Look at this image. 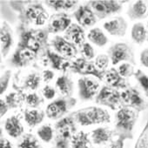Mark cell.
Masks as SVG:
<instances>
[{
	"instance_id": "17",
	"label": "cell",
	"mask_w": 148,
	"mask_h": 148,
	"mask_svg": "<svg viewBox=\"0 0 148 148\" xmlns=\"http://www.w3.org/2000/svg\"><path fill=\"white\" fill-rule=\"evenodd\" d=\"M0 45H1V54L3 58H6L13 45L12 30L9 24L4 21L0 28Z\"/></svg>"
},
{
	"instance_id": "19",
	"label": "cell",
	"mask_w": 148,
	"mask_h": 148,
	"mask_svg": "<svg viewBox=\"0 0 148 148\" xmlns=\"http://www.w3.org/2000/svg\"><path fill=\"white\" fill-rule=\"evenodd\" d=\"M104 29L112 36L124 37L127 31V22L122 17H117L104 24Z\"/></svg>"
},
{
	"instance_id": "30",
	"label": "cell",
	"mask_w": 148,
	"mask_h": 148,
	"mask_svg": "<svg viewBox=\"0 0 148 148\" xmlns=\"http://www.w3.org/2000/svg\"><path fill=\"white\" fill-rule=\"evenodd\" d=\"M91 144L88 134L83 131L77 132L71 139V148H90Z\"/></svg>"
},
{
	"instance_id": "10",
	"label": "cell",
	"mask_w": 148,
	"mask_h": 148,
	"mask_svg": "<svg viewBox=\"0 0 148 148\" xmlns=\"http://www.w3.org/2000/svg\"><path fill=\"white\" fill-rule=\"evenodd\" d=\"M95 102L114 111L119 106H121V92L115 88L104 86L96 96Z\"/></svg>"
},
{
	"instance_id": "44",
	"label": "cell",
	"mask_w": 148,
	"mask_h": 148,
	"mask_svg": "<svg viewBox=\"0 0 148 148\" xmlns=\"http://www.w3.org/2000/svg\"><path fill=\"white\" fill-rule=\"evenodd\" d=\"M43 80L45 83H49L50 81H51L54 78V72L51 70H45L43 71Z\"/></svg>"
},
{
	"instance_id": "14",
	"label": "cell",
	"mask_w": 148,
	"mask_h": 148,
	"mask_svg": "<svg viewBox=\"0 0 148 148\" xmlns=\"http://www.w3.org/2000/svg\"><path fill=\"white\" fill-rule=\"evenodd\" d=\"M51 45L58 54L66 58H76L78 55V49L76 45L69 42L63 37L56 36L51 40Z\"/></svg>"
},
{
	"instance_id": "27",
	"label": "cell",
	"mask_w": 148,
	"mask_h": 148,
	"mask_svg": "<svg viewBox=\"0 0 148 148\" xmlns=\"http://www.w3.org/2000/svg\"><path fill=\"white\" fill-rule=\"evenodd\" d=\"M45 119V112L37 109H26L25 111V120L30 127H35Z\"/></svg>"
},
{
	"instance_id": "18",
	"label": "cell",
	"mask_w": 148,
	"mask_h": 148,
	"mask_svg": "<svg viewBox=\"0 0 148 148\" xmlns=\"http://www.w3.org/2000/svg\"><path fill=\"white\" fill-rule=\"evenodd\" d=\"M64 38L73 45H78L80 48L86 43V33L83 27L78 24H71L64 32Z\"/></svg>"
},
{
	"instance_id": "12",
	"label": "cell",
	"mask_w": 148,
	"mask_h": 148,
	"mask_svg": "<svg viewBox=\"0 0 148 148\" xmlns=\"http://www.w3.org/2000/svg\"><path fill=\"white\" fill-rule=\"evenodd\" d=\"M78 87H79V97L83 101L92 100L94 97L98 95L99 84L98 81L88 78L83 77L78 80Z\"/></svg>"
},
{
	"instance_id": "34",
	"label": "cell",
	"mask_w": 148,
	"mask_h": 148,
	"mask_svg": "<svg viewBox=\"0 0 148 148\" xmlns=\"http://www.w3.org/2000/svg\"><path fill=\"white\" fill-rule=\"evenodd\" d=\"M37 134L42 141L45 143H50L54 137V130L51 126L45 125L38 128V130L37 131Z\"/></svg>"
},
{
	"instance_id": "42",
	"label": "cell",
	"mask_w": 148,
	"mask_h": 148,
	"mask_svg": "<svg viewBox=\"0 0 148 148\" xmlns=\"http://www.w3.org/2000/svg\"><path fill=\"white\" fill-rule=\"evenodd\" d=\"M42 92H43V96L46 99H54V97L56 95L55 89L53 87H51V86H48V85L43 88Z\"/></svg>"
},
{
	"instance_id": "46",
	"label": "cell",
	"mask_w": 148,
	"mask_h": 148,
	"mask_svg": "<svg viewBox=\"0 0 148 148\" xmlns=\"http://www.w3.org/2000/svg\"><path fill=\"white\" fill-rule=\"evenodd\" d=\"M0 148H13V145L9 139L1 137V139H0Z\"/></svg>"
},
{
	"instance_id": "29",
	"label": "cell",
	"mask_w": 148,
	"mask_h": 148,
	"mask_svg": "<svg viewBox=\"0 0 148 148\" xmlns=\"http://www.w3.org/2000/svg\"><path fill=\"white\" fill-rule=\"evenodd\" d=\"M87 38L92 44L99 47L105 46L108 43L107 37L99 28H93L90 30V32H88Z\"/></svg>"
},
{
	"instance_id": "47",
	"label": "cell",
	"mask_w": 148,
	"mask_h": 148,
	"mask_svg": "<svg viewBox=\"0 0 148 148\" xmlns=\"http://www.w3.org/2000/svg\"><path fill=\"white\" fill-rule=\"evenodd\" d=\"M124 142H121L118 139H116L115 141H113L111 145L108 148H124Z\"/></svg>"
},
{
	"instance_id": "28",
	"label": "cell",
	"mask_w": 148,
	"mask_h": 148,
	"mask_svg": "<svg viewBox=\"0 0 148 148\" xmlns=\"http://www.w3.org/2000/svg\"><path fill=\"white\" fill-rule=\"evenodd\" d=\"M78 1H71V0H50L45 1V4L55 11H68L71 10L78 5Z\"/></svg>"
},
{
	"instance_id": "40",
	"label": "cell",
	"mask_w": 148,
	"mask_h": 148,
	"mask_svg": "<svg viewBox=\"0 0 148 148\" xmlns=\"http://www.w3.org/2000/svg\"><path fill=\"white\" fill-rule=\"evenodd\" d=\"M109 62H110V58L108 57V55L100 54L95 58L94 64L99 70H100L102 71H106V68L109 65Z\"/></svg>"
},
{
	"instance_id": "22",
	"label": "cell",
	"mask_w": 148,
	"mask_h": 148,
	"mask_svg": "<svg viewBox=\"0 0 148 148\" xmlns=\"http://www.w3.org/2000/svg\"><path fill=\"white\" fill-rule=\"evenodd\" d=\"M127 16L131 20L144 19L148 17V2L138 0L131 4L127 10Z\"/></svg>"
},
{
	"instance_id": "3",
	"label": "cell",
	"mask_w": 148,
	"mask_h": 148,
	"mask_svg": "<svg viewBox=\"0 0 148 148\" xmlns=\"http://www.w3.org/2000/svg\"><path fill=\"white\" fill-rule=\"evenodd\" d=\"M138 112L128 108L121 107L115 116V130L114 134L117 139L124 142L133 138V130L138 118Z\"/></svg>"
},
{
	"instance_id": "9",
	"label": "cell",
	"mask_w": 148,
	"mask_h": 148,
	"mask_svg": "<svg viewBox=\"0 0 148 148\" xmlns=\"http://www.w3.org/2000/svg\"><path fill=\"white\" fill-rule=\"evenodd\" d=\"M121 3L112 0H94L90 1L88 5L98 18L104 19L112 14L119 12L122 10Z\"/></svg>"
},
{
	"instance_id": "37",
	"label": "cell",
	"mask_w": 148,
	"mask_h": 148,
	"mask_svg": "<svg viewBox=\"0 0 148 148\" xmlns=\"http://www.w3.org/2000/svg\"><path fill=\"white\" fill-rule=\"evenodd\" d=\"M118 71L119 72L120 75L125 79L131 78V77L134 76V74H135L134 65L130 64V63H122L119 66Z\"/></svg>"
},
{
	"instance_id": "5",
	"label": "cell",
	"mask_w": 148,
	"mask_h": 148,
	"mask_svg": "<svg viewBox=\"0 0 148 148\" xmlns=\"http://www.w3.org/2000/svg\"><path fill=\"white\" fill-rule=\"evenodd\" d=\"M76 132V121L71 115L59 119L55 125L56 148H71V139Z\"/></svg>"
},
{
	"instance_id": "23",
	"label": "cell",
	"mask_w": 148,
	"mask_h": 148,
	"mask_svg": "<svg viewBox=\"0 0 148 148\" xmlns=\"http://www.w3.org/2000/svg\"><path fill=\"white\" fill-rule=\"evenodd\" d=\"M5 129L9 136L13 138H18L24 133V126L18 116H12L5 120Z\"/></svg>"
},
{
	"instance_id": "6",
	"label": "cell",
	"mask_w": 148,
	"mask_h": 148,
	"mask_svg": "<svg viewBox=\"0 0 148 148\" xmlns=\"http://www.w3.org/2000/svg\"><path fill=\"white\" fill-rule=\"evenodd\" d=\"M77 100L74 98H59L50 103L45 110V114L48 119L58 120L64 118V116L76 105Z\"/></svg>"
},
{
	"instance_id": "25",
	"label": "cell",
	"mask_w": 148,
	"mask_h": 148,
	"mask_svg": "<svg viewBox=\"0 0 148 148\" xmlns=\"http://www.w3.org/2000/svg\"><path fill=\"white\" fill-rule=\"evenodd\" d=\"M56 87L60 92V93L64 98H71V95L73 93V82L69 78L68 75H64L58 77L56 80Z\"/></svg>"
},
{
	"instance_id": "45",
	"label": "cell",
	"mask_w": 148,
	"mask_h": 148,
	"mask_svg": "<svg viewBox=\"0 0 148 148\" xmlns=\"http://www.w3.org/2000/svg\"><path fill=\"white\" fill-rule=\"evenodd\" d=\"M9 109L10 108H9L8 105L6 104L5 100H4L2 99H0V115H1V117L5 116L7 113Z\"/></svg>"
},
{
	"instance_id": "32",
	"label": "cell",
	"mask_w": 148,
	"mask_h": 148,
	"mask_svg": "<svg viewBox=\"0 0 148 148\" xmlns=\"http://www.w3.org/2000/svg\"><path fill=\"white\" fill-rule=\"evenodd\" d=\"M18 148H40L38 138L31 133L25 134L18 145Z\"/></svg>"
},
{
	"instance_id": "24",
	"label": "cell",
	"mask_w": 148,
	"mask_h": 148,
	"mask_svg": "<svg viewBox=\"0 0 148 148\" xmlns=\"http://www.w3.org/2000/svg\"><path fill=\"white\" fill-rule=\"evenodd\" d=\"M114 131L107 127H99L92 132V140L95 145H104L112 142Z\"/></svg>"
},
{
	"instance_id": "35",
	"label": "cell",
	"mask_w": 148,
	"mask_h": 148,
	"mask_svg": "<svg viewBox=\"0 0 148 148\" xmlns=\"http://www.w3.org/2000/svg\"><path fill=\"white\" fill-rule=\"evenodd\" d=\"M134 148H148V119L136 140Z\"/></svg>"
},
{
	"instance_id": "48",
	"label": "cell",
	"mask_w": 148,
	"mask_h": 148,
	"mask_svg": "<svg viewBox=\"0 0 148 148\" xmlns=\"http://www.w3.org/2000/svg\"><path fill=\"white\" fill-rule=\"evenodd\" d=\"M146 29H147V32H148V21H147V25H146ZM147 40H148V38H147Z\"/></svg>"
},
{
	"instance_id": "13",
	"label": "cell",
	"mask_w": 148,
	"mask_h": 148,
	"mask_svg": "<svg viewBox=\"0 0 148 148\" xmlns=\"http://www.w3.org/2000/svg\"><path fill=\"white\" fill-rule=\"evenodd\" d=\"M71 25V19L65 12H58L51 15L48 20L47 30L49 33L56 34L65 32Z\"/></svg>"
},
{
	"instance_id": "1",
	"label": "cell",
	"mask_w": 148,
	"mask_h": 148,
	"mask_svg": "<svg viewBox=\"0 0 148 148\" xmlns=\"http://www.w3.org/2000/svg\"><path fill=\"white\" fill-rule=\"evenodd\" d=\"M10 5L18 12L20 25L28 27L30 25L42 26L49 20L50 17L45 7L39 2L12 1Z\"/></svg>"
},
{
	"instance_id": "33",
	"label": "cell",
	"mask_w": 148,
	"mask_h": 148,
	"mask_svg": "<svg viewBox=\"0 0 148 148\" xmlns=\"http://www.w3.org/2000/svg\"><path fill=\"white\" fill-rule=\"evenodd\" d=\"M41 82V76L37 72H32L26 77L25 82H24V88L35 91L37 90Z\"/></svg>"
},
{
	"instance_id": "26",
	"label": "cell",
	"mask_w": 148,
	"mask_h": 148,
	"mask_svg": "<svg viewBox=\"0 0 148 148\" xmlns=\"http://www.w3.org/2000/svg\"><path fill=\"white\" fill-rule=\"evenodd\" d=\"M132 39L138 45L144 44L148 38V32L146 27L142 23H136L132 25L131 31Z\"/></svg>"
},
{
	"instance_id": "7",
	"label": "cell",
	"mask_w": 148,
	"mask_h": 148,
	"mask_svg": "<svg viewBox=\"0 0 148 148\" xmlns=\"http://www.w3.org/2000/svg\"><path fill=\"white\" fill-rule=\"evenodd\" d=\"M108 57L112 65H116L120 62L130 63L135 64V57L132 48L125 43H116L108 50Z\"/></svg>"
},
{
	"instance_id": "39",
	"label": "cell",
	"mask_w": 148,
	"mask_h": 148,
	"mask_svg": "<svg viewBox=\"0 0 148 148\" xmlns=\"http://www.w3.org/2000/svg\"><path fill=\"white\" fill-rule=\"evenodd\" d=\"M11 78H12L11 70H7L2 74L1 79H0V94H4L7 90Z\"/></svg>"
},
{
	"instance_id": "21",
	"label": "cell",
	"mask_w": 148,
	"mask_h": 148,
	"mask_svg": "<svg viewBox=\"0 0 148 148\" xmlns=\"http://www.w3.org/2000/svg\"><path fill=\"white\" fill-rule=\"evenodd\" d=\"M45 54L46 58H48V60L51 64V66L54 70L65 72L67 71V69L71 68V64L69 59H67L66 58L61 56L60 54H58L57 52L51 51L50 49H47L45 51Z\"/></svg>"
},
{
	"instance_id": "8",
	"label": "cell",
	"mask_w": 148,
	"mask_h": 148,
	"mask_svg": "<svg viewBox=\"0 0 148 148\" xmlns=\"http://www.w3.org/2000/svg\"><path fill=\"white\" fill-rule=\"evenodd\" d=\"M121 106L122 107L132 108L138 112L148 108V103L144 99L140 92L132 86L121 92Z\"/></svg>"
},
{
	"instance_id": "41",
	"label": "cell",
	"mask_w": 148,
	"mask_h": 148,
	"mask_svg": "<svg viewBox=\"0 0 148 148\" xmlns=\"http://www.w3.org/2000/svg\"><path fill=\"white\" fill-rule=\"evenodd\" d=\"M80 49H81V53L84 56V58L90 61L91 59H92L94 58L95 51H94L93 47L89 43H85Z\"/></svg>"
},
{
	"instance_id": "43",
	"label": "cell",
	"mask_w": 148,
	"mask_h": 148,
	"mask_svg": "<svg viewBox=\"0 0 148 148\" xmlns=\"http://www.w3.org/2000/svg\"><path fill=\"white\" fill-rule=\"evenodd\" d=\"M139 60L143 66L148 68V48H145L141 51Z\"/></svg>"
},
{
	"instance_id": "4",
	"label": "cell",
	"mask_w": 148,
	"mask_h": 148,
	"mask_svg": "<svg viewBox=\"0 0 148 148\" xmlns=\"http://www.w3.org/2000/svg\"><path fill=\"white\" fill-rule=\"evenodd\" d=\"M71 115L75 119L76 123L82 126L109 123L111 121V116L109 112L106 110L98 106L82 108L74 112Z\"/></svg>"
},
{
	"instance_id": "36",
	"label": "cell",
	"mask_w": 148,
	"mask_h": 148,
	"mask_svg": "<svg viewBox=\"0 0 148 148\" xmlns=\"http://www.w3.org/2000/svg\"><path fill=\"white\" fill-rule=\"evenodd\" d=\"M134 77L138 80V82L139 83V85L142 87L145 96L148 99V76L143 71L138 69L135 71Z\"/></svg>"
},
{
	"instance_id": "31",
	"label": "cell",
	"mask_w": 148,
	"mask_h": 148,
	"mask_svg": "<svg viewBox=\"0 0 148 148\" xmlns=\"http://www.w3.org/2000/svg\"><path fill=\"white\" fill-rule=\"evenodd\" d=\"M22 92H10L5 97V102L10 109H15L20 107L24 100H25V96L22 95Z\"/></svg>"
},
{
	"instance_id": "11",
	"label": "cell",
	"mask_w": 148,
	"mask_h": 148,
	"mask_svg": "<svg viewBox=\"0 0 148 148\" xmlns=\"http://www.w3.org/2000/svg\"><path fill=\"white\" fill-rule=\"evenodd\" d=\"M71 71L74 73L79 74L83 76H93L99 79V80H102L105 78L106 71H102L97 68L94 63L84 58H79L75 61L71 63V66L70 68Z\"/></svg>"
},
{
	"instance_id": "16",
	"label": "cell",
	"mask_w": 148,
	"mask_h": 148,
	"mask_svg": "<svg viewBox=\"0 0 148 148\" xmlns=\"http://www.w3.org/2000/svg\"><path fill=\"white\" fill-rule=\"evenodd\" d=\"M37 58V55L32 51L18 46L11 58L10 63L14 67H25L35 61Z\"/></svg>"
},
{
	"instance_id": "20",
	"label": "cell",
	"mask_w": 148,
	"mask_h": 148,
	"mask_svg": "<svg viewBox=\"0 0 148 148\" xmlns=\"http://www.w3.org/2000/svg\"><path fill=\"white\" fill-rule=\"evenodd\" d=\"M105 79L110 87H112L115 89L121 88V89L125 90L130 86L129 84L127 83L126 79L120 75L118 70H116L114 67H112L106 71Z\"/></svg>"
},
{
	"instance_id": "15",
	"label": "cell",
	"mask_w": 148,
	"mask_h": 148,
	"mask_svg": "<svg viewBox=\"0 0 148 148\" xmlns=\"http://www.w3.org/2000/svg\"><path fill=\"white\" fill-rule=\"evenodd\" d=\"M73 16L81 27H91L97 23V17L88 4L80 5L74 12Z\"/></svg>"
},
{
	"instance_id": "2",
	"label": "cell",
	"mask_w": 148,
	"mask_h": 148,
	"mask_svg": "<svg viewBox=\"0 0 148 148\" xmlns=\"http://www.w3.org/2000/svg\"><path fill=\"white\" fill-rule=\"evenodd\" d=\"M49 32L47 29L28 28L24 25L18 26L19 41L18 46L25 48L38 56L48 49Z\"/></svg>"
},
{
	"instance_id": "38",
	"label": "cell",
	"mask_w": 148,
	"mask_h": 148,
	"mask_svg": "<svg viewBox=\"0 0 148 148\" xmlns=\"http://www.w3.org/2000/svg\"><path fill=\"white\" fill-rule=\"evenodd\" d=\"M25 103L32 108H37L43 103V99L36 92H33L25 96Z\"/></svg>"
}]
</instances>
